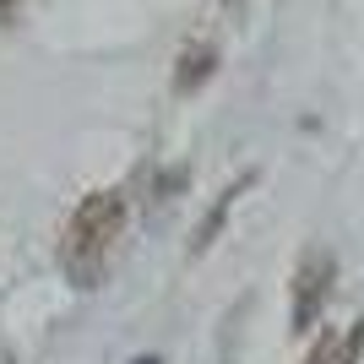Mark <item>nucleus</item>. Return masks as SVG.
Instances as JSON below:
<instances>
[{
    "mask_svg": "<svg viewBox=\"0 0 364 364\" xmlns=\"http://www.w3.org/2000/svg\"><path fill=\"white\" fill-rule=\"evenodd\" d=\"M125 234V191H92L71 213L60 234V272L76 289H98L114 261V245Z\"/></svg>",
    "mask_w": 364,
    "mask_h": 364,
    "instance_id": "obj_1",
    "label": "nucleus"
},
{
    "mask_svg": "<svg viewBox=\"0 0 364 364\" xmlns=\"http://www.w3.org/2000/svg\"><path fill=\"white\" fill-rule=\"evenodd\" d=\"M332 277H337V261L326 250H310L294 272V304H289V332H310L321 321V304L332 299Z\"/></svg>",
    "mask_w": 364,
    "mask_h": 364,
    "instance_id": "obj_2",
    "label": "nucleus"
},
{
    "mask_svg": "<svg viewBox=\"0 0 364 364\" xmlns=\"http://www.w3.org/2000/svg\"><path fill=\"white\" fill-rule=\"evenodd\" d=\"M250 180H256V174H240V180H234V185H228V191H223V196L213 201V213H207V218H201V223H196V240H191V256H201V250H213L218 228L228 223V213H234V201H240L245 191H250Z\"/></svg>",
    "mask_w": 364,
    "mask_h": 364,
    "instance_id": "obj_3",
    "label": "nucleus"
},
{
    "mask_svg": "<svg viewBox=\"0 0 364 364\" xmlns=\"http://www.w3.org/2000/svg\"><path fill=\"white\" fill-rule=\"evenodd\" d=\"M213 71H218V49L213 44H191L180 55V71H174V92H180V98L201 92L207 82H213Z\"/></svg>",
    "mask_w": 364,
    "mask_h": 364,
    "instance_id": "obj_4",
    "label": "nucleus"
},
{
    "mask_svg": "<svg viewBox=\"0 0 364 364\" xmlns=\"http://www.w3.org/2000/svg\"><path fill=\"white\" fill-rule=\"evenodd\" d=\"M332 359H337V337H332V332H326V337L316 343V348L304 353V364H332Z\"/></svg>",
    "mask_w": 364,
    "mask_h": 364,
    "instance_id": "obj_5",
    "label": "nucleus"
},
{
    "mask_svg": "<svg viewBox=\"0 0 364 364\" xmlns=\"http://www.w3.org/2000/svg\"><path fill=\"white\" fill-rule=\"evenodd\" d=\"M218 6H223L228 16H240V11H245V0H218Z\"/></svg>",
    "mask_w": 364,
    "mask_h": 364,
    "instance_id": "obj_6",
    "label": "nucleus"
},
{
    "mask_svg": "<svg viewBox=\"0 0 364 364\" xmlns=\"http://www.w3.org/2000/svg\"><path fill=\"white\" fill-rule=\"evenodd\" d=\"M16 6H22V0H0V16H16Z\"/></svg>",
    "mask_w": 364,
    "mask_h": 364,
    "instance_id": "obj_7",
    "label": "nucleus"
},
{
    "mask_svg": "<svg viewBox=\"0 0 364 364\" xmlns=\"http://www.w3.org/2000/svg\"><path fill=\"white\" fill-rule=\"evenodd\" d=\"M136 364H158V359H136Z\"/></svg>",
    "mask_w": 364,
    "mask_h": 364,
    "instance_id": "obj_8",
    "label": "nucleus"
}]
</instances>
